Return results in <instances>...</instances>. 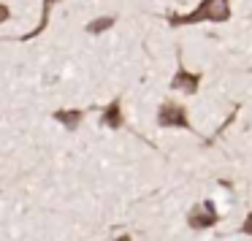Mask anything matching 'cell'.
<instances>
[{
  "label": "cell",
  "instance_id": "cell-9",
  "mask_svg": "<svg viewBox=\"0 0 252 241\" xmlns=\"http://www.w3.org/2000/svg\"><path fill=\"white\" fill-rule=\"evenodd\" d=\"M241 233H244V236H252V211L247 214L244 222H241Z\"/></svg>",
  "mask_w": 252,
  "mask_h": 241
},
{
  "label": "cell",
  "instance_id": "cell-4",
  "mask_svg": "<svg viewBox=\"0 0 252 241\" xmlns=\"http://www.w3.org/2000/svg\"><path fill=\"white\" fill-rule=\"evenodd\" d=\"M198 84H201V73H190L182 65H179V71L174 73V79H171V90H174V92H185V95H195Z\"/></svg>",
  "mask_w": 252,
  "mask_h": 241
},
{
  "label": "cell",
  "instance_id": "cell-8",
  "mask_svg": "<svg viewBox=\"0 0 252 241\" xmlns=\"http://www.w3.org/2000/svg\"><path fill=\"white\" fill-rule=\"evenodd\" d=\"M111 25H114V17H98V19H93V22H87V33L90 35H98V33H103V30H109Z\"/></svg>",
  "mask_w": 252,
  "mask_h": 241
},
{
  "label": "cell",
  "instance_id": "cell-10",
  "mask_svg": "<svg viewBox=\"0 0 252 241\" xmlns=\"http://www.w3.org/2000/svg\"><path fill=\"white\" fill-rule=\"evenodd\" d=\"M114 241H133L130 236H120V239H114Z\"/></svg>",
  "mask_w": 252,
  "mask_h": 241
},
{
  "label": "cell",
  "instance_id": "cell-7",
  "mask_svg": "<svg viewBox=\"0 0 252 241\" xmlns=\"http://www.w3.org/2000/svg\"><path fill=\"white\" fill-rule=\"evenodd\" d=\"M55 120L60 125H65L68 130H76L84 120V111L82 109H60V111H55Z\"/></svg>",
  "mask_w": 252,
  "mask_h": 241
},
{
  "label": "cell",
  "instance_id": "cell-3",
  "mask_svg": "<svg viewBox=\"0 0 252 241\" xmlns=\"http://www.w3.org/2000/svg\"><path fill=\"white\" fill-rule=\"evenodd\" d=\"M220 214H217V206H214L212 201H203L198 203L195 209H192L190 214H187V225H190L192 230H203V228H212V225H217Z\"/></svg>",
  "mask_w": 252,
  "mask_h": 241
},
{
  "label": "cell",
  "instance_id": "cell-6",
  "mask_svg": "<svg viewBox=\"0 0 252 241\" xmlns=\"http://www.w3.org/2000/svg\"><path fill=\"white\" fill-rule=\"evenodd\" d=\"M55 3H60V0H44V3H41V19H38V25H35V28L30 30V33H25L19 41H33L35 35L44 33L46 25H49V14H52V6H55Z\"/></svg>",
  "mask_w": 252,
  "mask_h": 241
},
{
  "label": "cell",
  "instance_id": "cell-1",
  "mask_svg": "<svg viewBox=\"0 0 252 241\" xmlns=\"http://www.w3.org/2000/svg\"><path fill=\"white\" fill-rule=\"evenodd\" d=\"M230 19V0H201L190 14H171L168 25H198V22H228Z\"/></svg>",
  "mask_w": 252,
  "mask_h": 241
},
{
  "label": "cell",
  "instance_id": "cell-2",
  "mask_svg": "<svg viewBox=\"0 0 252 241\" xmlns=\"http://www.w3.org/2000/svg\"><path fill=\"white\" fill-rule=\"evenodd\" d=\"M158 125L160 127H179V130H192L190 120H187L185 106H179L176 100H163L158 109Z\"/></svg>",
  "mask_w": 252,
  "mask_h": 241
},
{
  "label": "cell",
  "instance_id": "cell-5",
  "mask_svg": "<svg viewBox=\"0 0 252 241\" xmlns=\"http://www.w3.org/2000/svg\"><path fill=\"white\" fill-rule=\"evenodd\" d=\"M100 122H103L109 130H120V127L125 125V117H122V100H120V98H114V100H111V103L103 109Z\"/></svg>",
  "mask_w": 252,
  "mask_h": 241
}]
</instances>
